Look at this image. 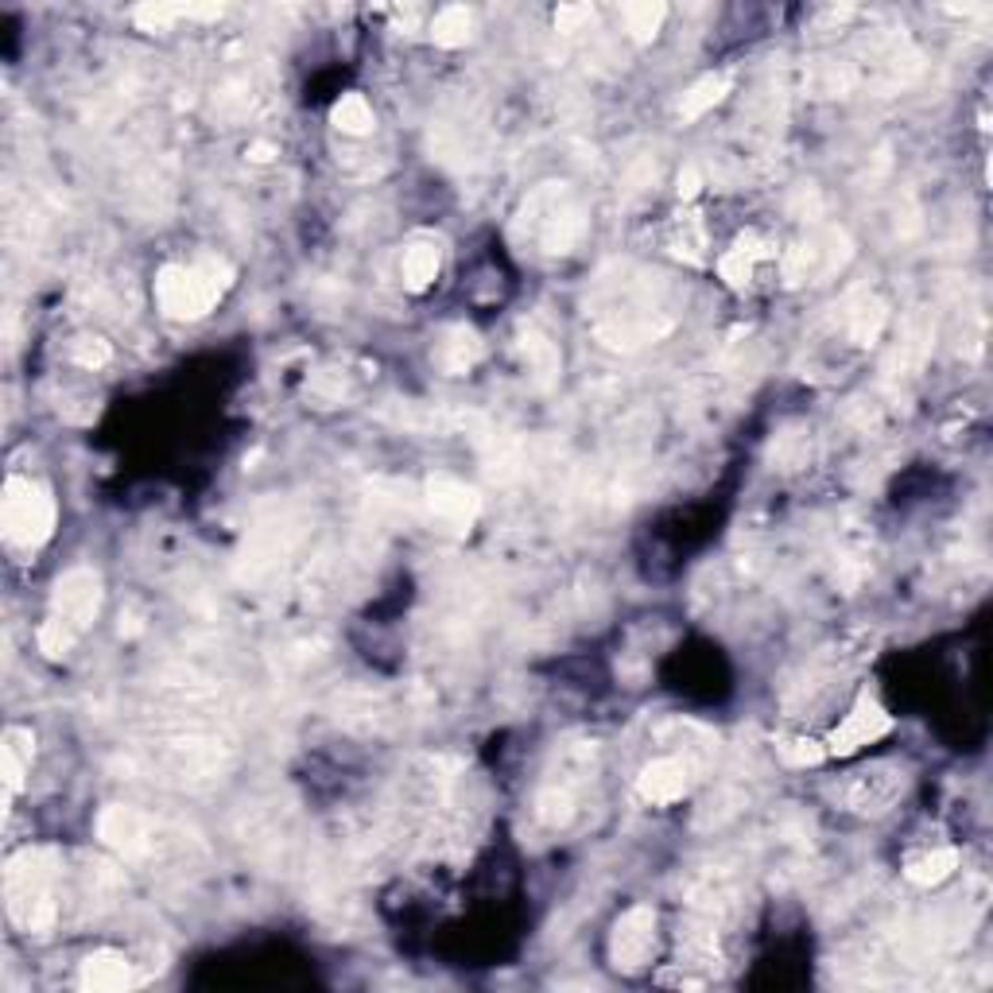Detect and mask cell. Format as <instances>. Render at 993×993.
<instances>
[{"mask_svg":"<svg viewBox=\"0 0 993 993\" xmlns=\"http://www.w3.org/2000/svg\"><path fill=\"white\" fill-rule=\"evenodd\" d=\"M769 260H772L769 241H761L756 233H745V238L719 260V272H722V280H726L730 288H745V283L756 280V268L769 264Z\"/></svg>","mask_w":993,"mask_h":993,"instance_id":"10","label":"cell"},{"mask_svg":"<svg viewBox=\"0 0 993 993\" xmlns=\"http://www.w3.org/2000/svg\"><path fill=\"white\" fill-rule=\"evenodd\" d=\"M330 121H334L338 132H345V137H365V132H373V106H369L361 93H342V98L334 101V109H330Z\"/></svg>","mask_w":993,"mask_h":993,"instance_id":"15","label":"cell"},{"mask_svg":"<svg viewBox=\"0 0 993 993\" xmlns=\"http://www.w3.org/2000/svg\"><path fill=\"white\" fill-rule=\"evenodd\" d=\"M478 353H482V345H478V338L470 334V330H454V334L439 345V361H443L447 373H467V369L478 361Z\"/></svg>","mask_w":993,"mask_h":993,"instance_id":"18","label":"cell"},{"mask_svg":"<svg viewBox=\"0 0 993 993\" xmlns=\"http://www.w3.org/2000/svg\"><path fill=\"white\" fill-rule=\"evenodd\" d=\"M691 788V764L680 761V756H656L652 764H644L641 776H636V792H641L644 803H675L683 800Z\"/></svg>","mask_w":993,"mask_h":993,"instance_id":"7","label":"cell"},{"mask_svg":"<svg viewBox=\"0 0 993 993\" xmlns=\"http://www.w3.org/2000/svg\"><path fill=\"white\" fill-rule=\"evenodd\" d=\"M675 249H680L688 260H703V249H706L703 218H699V214H688L680 225H675Z\"/></svg>","mask_w":993,"mask_h":993,"instance_id":"22","label":"cell"},{"mask_svg":"<svg viewBox=\"0 0 993 993\" xmlns=\"http://www.w3.org/2000/svg\"><path fill=\"white\" fill-rule=\"evenodd\" d=\"M109 358H113V350H109L101 338H86V342L74 345V361L78 365H86V369H101Z\"/></svg>","mask_w":993,"mask_h":993,"instance_id":"23","label":"cell"},{"mask_svg":"<svg viewBox=\"0 0 993 993\" xmlns=\"http://www.w3.org/2000/svg\"><path fill=\"white\" fill-rule=\"evenodd\" d=\"M955 870H959V850L943 846V850H932V854H924V857H912V862L904 865V877H909L912 885H920V889H932V885H943V881H947Z\"/></svg>","mask_w":993,"mask_h":993,"instance_id":"13","label":"cell"},{"mask_svg":"<svg viewBox=\"0 0 993 993\" xmlns=\"http://www.w3.org/2000/svg\"><path fill=\"white\" fill-rule=\"evenodd\" d=\"M54 873H59V854L47 846L23 850L8 862L4 870V896L8 916L31 935H43L54 927L59 904H54Z\"/></svg>","mask_w":993,"mask_h":993,"instance_id":"2","label":"cell"},{"mask_svg":"<svg viewBox=\"0 0 993 993\" xmlns=\"http://www.w3.org/2000/svg\"><path fill=\"white\" fill-rule=\"evenodd\" d=\"M780 756L795 769H811V764H823L826 761V745L811 742V738H784L780 742Z\"/></svg>","mask_w":993,"mask_h":993,"instance_id":"20","label":"cell"},{"mask_svg":"<svg viewBox=\"0 0 993 993\" xmlns=\"http://www.w3.org/2000/svg\"><path fill=\"white\" fill-rule=\"evenodd\" d=\"M31 756H36V738H31V730L8 726L4 738H0V776H4L8 795H16L23 784H28Z\"/></svg>","mask_w":993,"mask_h":993,"instance_id":"9","label":"cell"},{"mask_svg":"<svg viewBox=\"0 0 993 993\" xmlns=\"http://www.w3.org/2000/svg\"><path fill=\"white\" fill-rule=\"evenodd\" d=\"M893 730V719L885 714V706L877 703V699L870 695V691H862L857 695V703L850 706V714L839 722V726L831 730V738H826V756H850L857 753V749L881 742V738Z\"/></svg>","mask_w":993,"mask_h":993,"instance_id":"5","label":"cell"},{"mask_svg":"<svg viewBox=\"0 0 993 993\" xmlns=\"http://www.w3.org/2000/svg\"><path fill=\"white\" fill-rule=\"evenodd\" d=\"M726 93H730V74H706V78H699V82L691 86L688 93H683L680 117H683V121H695V117H703L706 109L719 106Z\"/></svg>","mask_w":993,"mask_h":993,"instance_id":"16","label":"cell"},{"mask_svg":"<svg viewBox=\"0 0 993 993\" xmlns=\"http://www.w3.org/2000/svg\"><path fill=\"white\" fill-rule=\"evenodd\" d=\"M245 156H249L252 163H268V160H272V156H275V148H272V144H264V140H257V144H249V152H245Z\"/></svg>","mask_w":993,"mask_h":993,"instance_id":"26","label":"cell"},{"mask_svg":"<svg viewBox=\"0 0 993 993\" xmlns=\"http://www.w3.org/2000/svg\"><path fill=\"white\" fill-rule=\"evenodd\" d=\"M431 512L439 520H451V524H470L478 512V493L467 490V485L451 482V478H439L431 482Z\"/></svg>","mask_w":993,"mask_h":993,"instance_id":"12","label":"cell"},{"mask_svg":"<svg viewBox=\"0 0 993 993\" xmlns=\"http://www.w3.org/2000/svg\"><path fill=\"white\" fill-rule=\"evenodd\" d=\"M668 8L664 4H629L625 8V23L629 31H633L636 43H649V39H656L660 23H664Z\"/></svg>","mask_w":993,"mask_h":993,"instance_id":"19","label":"cell"},{"mask_svg":"<svg viewBox=\"0 0 993 993\" xmlns=\"http://www.w3.org/2000/svg\"><path fill=\"white\" fill-rule=\"evenodd\" d=\"M439 249L428 245V241H415L412 249H404V260H400V272H404V283L412 291H428L431 283L439 280Z\"/></svg>","mask_w":993,"mask_h":993,"instance_id":"14","label":"cell"},{"mask_svg":"<svg viewBox=\"0 0 993 993\" xmlns=\"http://www.w3.org/2000/svg\"><path fill=\"white\" fill-rule=\"evenodd\" d=\"M590 16H594V8H586V4H579V8H559L555 23H559V31H579V23H582V20H590Z\"/></svg>","mask_w":993,"mask_h":993,"instance_id":"24","label":"cell"},{"mask_svg":"<svg viewBox=\"0 0 993 993\" xmlns=\"http://www.w3.org/2000/svg\"><path fill=\"white\" fill-rule=\"evenodd\" d=\"M896 792H901V780L893 776V769H873V772H857L846 800L854 811H885L896 800Z\"/></svg>","mask_w":993,"mask_h":993,"instance_id":"11","label":"cell"},{"mask_svg":"<svg viewBox=\"0 0 993 993\" xmlns=\"http://www.w3.org/2000/svg\"><path fill=\"white\" fill-rule=\"evenodd\" d=\"M140 982L137 966L129 963V959L121 955V951H93V955H86L82 971H78V986L82 990H93V993H117V990H132Z\"/></svg>","mask_w":993,"mask_h":993,"instance_id":"8","label":"cell"},{"mask_svg":"<svg viewBox=\"0 0 993 993\" xmlns=\"http://www.w3.org/2000/svg\"><path fill=\"white\" fill-rule=\"evenodd\" d=\"M101 610V574L93 566H74L67 571L51 590V605H47V621L39 629V652L51 660L67 656L86 629L93 625Z\"/></svg>","mask_w":993,"mask_h":993,"instance_id":"1","label":"cell"},{"mask_svg":"<svg viewBox=\"0 0 993 993\" xmlns=\"http://www.w3.org/2000/svg\"><path fill=\"white\" fill-rule=\"evenodd\" d=\"M652 951H656V912L636 904L625 916L613 924L610 935V959L621 966V971H641V966L652 963Z\"/></svg>","mask_w":993,"mask_h":993,"instance_id":"6","label":"cell"},{"mask_svg":"<svg viewBox=\"0 0 993 993\" xmlns=\"http://www.w3.org/2000/svg\"><path fill=\"white\" fill-rule=\"evenodd\" d=\"M233 283V264L225 257H199L191 264H163L156 275V303L171 319L210 314Z\"/></svg>","mask_w":993,"mask_h":993,"instance_id":"3","label":"cell"},{"mask_svg":"<svg viewBox=\"0 0 993 993\" xmlns=\"http://www.w3.org/2000/svg\"><path fill=\"white\" fill-rule=\"evenodd\" d=\"M881 327H885V307L881 303H865L854 311V319H850V334H854V342L870 345L873 338L881 334Z\"/></svg>","mask_w":993,"mask_h":993,"instance_id":"21","label":"cell"},{"mask_svg":"<svg viewBox=\"0 0 993 993\" xmlns=\"http://www.w3.org/2000/svg\"><path fill=\"white\" fill-rule=\"evenodd\" d=\"M54 524H59L54 493L43 482H31V478H8L4 496H0V528H4V540L12 548L36 551L51 540Z\"/></svg>","mask_w":993,"mask_h":993,"instance_id":"4","label":"cell"},{"mask_svg":"<svg viewBox=\"0 0 993 993\" xmlns=\"http://www.w3.org/2000/svg\"><path fill=\"white\" fill-rule=\"evenodd\" d=\"M699 191H703V175H699V168H683L680 171V199L691 202Z\"/></svg>","mask_w":993,"mask_h":993,"instance_id":"25","label":"cell"},{"mask_svg":"<svg viewBox=\"0 0 993 993\" xmlns=\"http://www.w3.org/2000/svg\"><path fill=\"white\" fill-rule=\"evenodd\" d=\"M470 31H474V16H470V8H462V4L443 8V12L431 20V39H435L439 47H462L470 39Z\"/></svg>","mask_w":993,"mask_h":993,"instance_id":"17","label":"cell"}]
</instances>
